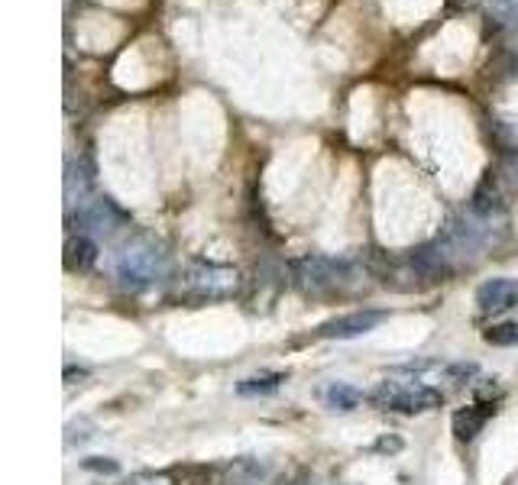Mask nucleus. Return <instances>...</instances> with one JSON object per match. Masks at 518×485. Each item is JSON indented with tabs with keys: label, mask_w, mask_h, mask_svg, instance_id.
Wrapping results in <instances>:
<instances>
[{
	"label": "nucleus",
	"mask_w": 518,
	"mask_h": 485,
	"mask_svg": "<svg viewBox=\"0 0 518 485\" xmlns=\"http://www.w3.org/2000/svg\"><path fill=\"white\" fill-rule=\"evenodd\" d=\"M373 450H379V453H395V450H402V440H389V437H383V440H376Z\"/></svg>",
	"instance_id": "f3484780"
},
{
	"label": "nucleus",
	"mask_w": 518,
	"mask_h": 485,
	"mask_svg": "<svg viewBox=\"0 0 518 485\" xmlns=\"http://www.w3.org/2000/svg\"><path fill=\"white\" fill-rule=\"evenodd\" d=\"M81 469H85V473H98V476H117L120 463L107 460V456H88V460H81Z\"/></svg>",
	"instance_id": "2eb2a0df"
},
{
	"label": "nucleus",
	"mask_w": 518,
	"mask_h": 485,
	"mask_svg": "<svg viewBox=\"0 0 518 485\" xmlns=\"http://www.w3.org/2000/svg\"><path fill=\"white\" fill-rule=\"evenodd\" d=\"M483 340L489 346H518V324L512 321H502V324H493L483 330Z\"/></svg>",
	"instance_id": "4468645a"
},
{
	"label": "nucleus",
	"mask_w": 518,
	"mask_h": 485,
	"mask_svg": "<svg viewBox=\"0 0 518 485\" xmlns=\"http://www.w3.org/2000/svg\"><path fill=\"white\" fill-rule=\"evenodd\" d=\"M285 382L282 372H263V376H250V379H240L237 382V395L250 398V395H269Z\"/></svg>",
	"instance_id": "ddd939ff"
},
{
	"label": "nucleus",
	"mask_w": 518,
	"mask_h": 485,
	"mask_svg": "<svg viewBox=\"0 0 518 485\" xmlns=\"http://www.w3.org/2000/svg\"><path fill=\"white\" fill-rule=\"evenodd\" d=\"M292 275L295 285L305 291V295H331L340 285L347 282L350 266L337 259H324V256H305L292 262Z\"/></svg>",
	"instance_id": "7ed1b4c3"
},
{
	"label": "nucleus",
	"mask_w": 518,
	"mask_h": 485,
	"mask_svg": "<svg viewBox=\"0 0 518 485\" xmlns=\"http://www.w3.org/2000/svg\"><path fill=\"white\" fill-rule=\"evenodd\" d=\"M224 485H279V473L276 466L253 460V456H243V460H234L227 466Z\"/></svg>",
	"instance_id": "0eeeda50"
},
{
	"label": "nucleus",
	"mask_w": 518,
	"mask_h": 485,
	"mask_svg": "<svg viewBox=\"0 0 518 485\" xmlns=\"http://www.w3.org/2000/svg\"><path fill=\"white\" fill-rule=\"evenodd\" d=\"M124 485H172V476L169 473H136Z\"/></svg>",
	"instance_id": "dca6fc26"
},
{
	"label": "nucleus",
	"mask_w": 518,
	"mask_h": 485,
	"mask_svg": "<svg viewBox=\"0 0 518 485\" xmlns=\"http://www.w3.org/2000/svg\"><path fill=\"white\" fill-rule=\"evenodd\" d=\"M515 301H518V279H489L476 288V304L486 314L506 311Z\"/></svg>",
	"instance_id": "6e6552de"
},
{
	"label": "nucleus",
	"mask_w": 518,
	"mask_h": 485,
	"mask_svg": "<svg viewBox=\"0 0 518 485\" xmlns=\"http://www.w3.org/2000/svg\"><path fill=\"white\" fill-rule=\"evenodd\" d=\"M98 262V243L91 237H72L65 243V269L68 272H88Z\"/></svg>",
	"instance_id": "9b49d317"
},
{
	"label": "nucleus",
	"mask_w": 518,
	"mask_h": 485,
	"mask_svg": "<svg viewBox=\"0 0 518 485\" xmlns=\"http://www.w3.org/2000/svg\"><path fill=\"white\" fill-rule=\"evenodd\" d=\"M506 485H518V473H515V476H509V479H506Z\"/></svg>",
	"instance_id": "6ab92c4d"
},
{
	"label": "nucleus",
	"mask_w": 518,
	"mask_h": 485,
	"mask_svg": "<svg viewBox=\"0 0 518 485\" xmlns=\"http://www.w3.org/2000/svg\"><path fill=\"white\" fill-rule=\"evenodd\" d=\"M94 185V172H91V165L88 162H68V169H65V204H68V211H75V207H81L88 201V191Z\"/></svg>",
	"instance_id": "9d476101"
},
{
	"label": "nucleus",
	"mask_w": 518,
	"mask_h": 485,
	"mask_svg": "<svg viewBox=\"0 0 518 485\" xmlns=\"http://www.w3.org/2000/svg\"><path fill=\"white\" fill-rule=\"evenodd\" d=\"M493 414H496V405H493V401H480V405L460 408V411L454 414V437H457L460 443L476 440V437L483 434V427H486L489 418H493Z\"/></svg>",
	"instance_id": "1a4fd4ad"
},
{
	"label": "nucleus",
	"mask_w": 518,
	"mask_h": 485,
	"mask_svg": "<svg viewBox=\"0 0 518 485\" xmlns=\"http://www.w3.org/2000/svg\"><path fill=\"white\" fill-rule=\"evenodd\" d=\"M188 288L198 291L201 298H230L240 288V272L221 262H192L188 266Z\"/></svg>",
	"instance_id": "20e7f679"
},
{
	"label": "nucleus",
	"mask_w": 518,
	"mask_h": 485,
	"mask_svg": "<svg viewBox=\"0 0 518 485\" xmlns=\"http://www.w3.org/2000/svg\"><path fill=\"white\" fill-rule=\"evenodd\" d=\"M370 401L376 408L395 414H425L444 405V392L425 382H383L370 395Z\"/></svg>",
	"instance_id": "f03ea898"
},
{
	"label": "nucleus",
	"mask_w": 518,
	"mask_h": 485,
	"mask_svg": "<svg viewBox=\"0 0 518 485\" xmlns=\"http://www.w3.org/2000/svg\"><path fill=\"white\" fill-rule=\"evenodd\" d=\"M360 401H363V392L347 382H334L331 388H324V405L331 411H353L360 408Z\"/></svg>",
	"instance_id": "f8f14e48"
},
{
	"label": "nucleus",
	"mask_w": 518,
	"mask_h": 485,
	"mask_svg": "<svg viewBox=\"0 0 518 485\" xmlns=\"http://www.w3.org/2000/svg\"><path fill=\"white\" fill-rule=\"evenodd\" d=\"M75 220L85 230H94V233H114L117 227H127L130 224V214L120 207L114 198H104V194H98V198H88L85 204L75 211Z\"/></svg>",
	"instance_id": "39448f33"
},
{
	"label": "nucleus",
	"mask_w": 518,
	"mask_h": 485,
	"mask_svg": "<svg viewBox=\"0 0 518 485\" xmlns=\"http://www.w3.org/2000/svg\"><path fill=\"white\" fill-rule=\"evenodd\" d=\"M386 321V311H350V314H340L334 321H324L318 327V337L324 340H353V337H363L370 334L373 327H379Z\"/></svg>",
	"instance_id": "423d86ee"
},
{
	"label": "nucleus",
	"mask_w": 518,
	"mask_h": 485,
	"mask_svg": "<svg viewBox=\"0 0 518 485\" xmlns=\"http://www.w3.org/2000/svg\"><path fill=\"white\" fill-rule=\"evenodd\" d=\"M114 272H117V279H120V285H124V288L143 291L149 285L169 279L172 259L166 253V246L156 243L153 237H133L130 243L120 246Z\"/></svg>",
	"instance_id": "f257e3e1"
},
{
	"label": "nucleus",
	"mask_w": 518,
	"mask_h": 485,
	"mask_svg": "<svg viewBox=\"0 0 518 485\" xmlns=\"http://www.w3.org/2000/svg\"><path fill=\"white\" fill-rule=\"evenodd\" d=\"M289 485H321L315 476H311V473H302V476H298V479H292Z\"/></svg>",
	"instance_id": "a211bd4d"
}]
</instances>
